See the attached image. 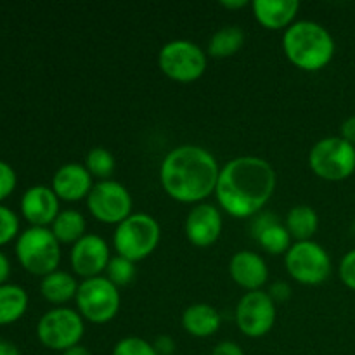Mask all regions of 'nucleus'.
<instances>
[{
	"instance_id": "1",
	"label": "nucleus",
	"mask_w": 355,
	"mask_h": 355,
	"mask_svg": "<svg viewBox=\"0 0 355 355\" xmlns=\"http://www.w3.org/2000/svg\"><path fill=\"white\" fill-rule=\"evenodd\" d=\"M276 184V170L267 159L238 156L220 168L215 196L222 210L231 217H255L269 203Z\"/></svg>"
},
{
	"instance_id": "2",
	"label": "nucleus",
	"mask_w": 355,
	"mask_h": 355,
	"mask_svg": "<svg viewBox=\"0 0 355 355\" xmlns=\"http://www.w3.org/2000/svg\"><path fill=\"white\" fill-rule=\"evenodd\" d=\"M220 166L208 149L184 144L173 148L159 166V182L172 200L200 205L217 189Z\"/></svg>"
},
{
	"instance_id": "3",
	"label": "nucleus",
	"mask_w": 355,
	"mask_h": 355,
	"mask_svg": "<svg viewBox=\"0 0 355 355\" xmlns=\"http://www.w3.org/2000/svg\"><path fill=\"white\" fill-rule=\"evenodd\" d=\"M283 51L288 61L304 71H319L331 62L335 40L322 24L297 21L283 35Z\"/></svg>"
},
{
	"instance_id": "4",
	"label": "nucleus",
	"mask_w": 355,
	"mask_h": 355,
	"mask_svg": "<svg viewBox=\"0 0 355 355\" xmlns=\"http://www.w3.org/2000/svg\"><path fill=\"white\" fill-rule=\"evenodd\" d=\"M159 238L162 227L155 217L148 214H132L114 229L113 246L116 255L137 263L155 252Z\"/></svg>"
},
{
	"instance_id": "5",
	"label": "nucleus",
	"mask_w": 355,
	"mask_h": 355,
	"mask_svg": "<svg viewBox=\"0 0 355 355\" xmlns=\"http://www.w3.org/2000/svg\"><path fill=\"white\" fill-rule=\"evenodd\" d=\"M16 257L24 270L45 277L58 270L61 262V243L49 227H30L17 236Z\"/></svg>"
},
{
	"instance_id": "6",
	"label": "nucleus",
	"mask_w": 355,
	"mask_h": 355,
	"mask_svg": "<svg viewBox=\"0 0 355 355\" xmlns=\"http://www.w3.org/2000/svg\"><path fill=\"white\" fill-rule=\"evenodd\" d=\"M76 311L83 321L107 324L120 312L121 297L118 288L106 276L82 279L75 297Z\"/></svg>"
},
{
	"instance_id": "7",
	"label": "nucleus",
	"mask_w": 355,
	"mask_h": 355,
	"mask_svg": "<svg viewBox=\"0 0 355 355\" xmlns=\"http://www.w3.org/2000/svg\"><path fill=\"white\" fill-rule=\"evenodd\" d=\"M207 64L208 59L205 51L191 40H170L159 49V69L173 82H196L207 71Z\"/></svg>"
},
{
	"instance_id": "8",
	"label": "nucleus",
	"mask_w": 355,
	"mask_h": 355,
	"mask_svg": "<svg viewBox=\"0 0 355 355\" xmlns=\"http://www.w3.org/2000/svg\"><path fill=\"white\" fill-rule=\"evenodd\" d=\"M309 166L322 180L340 182L355 172V146L342 137H324L312 146Z\"/></svg>"
},
{
	"instance_id": "9",
	"label": "nucleus",
	"mask_w": 355,
	"mask_h": 355,
	"mask_svg": "<svg viewBox=\"0 0 355 355\" xmlns=\"http://www.w3.org/2000/svg\"><path fill=\"white\" fill-rule=\"evenodd\" d=\"M85 333V321L78 311L55 307L45 312L37 324V336L44 347L55 352H64L80 345Z\"/></svg>"
},
{
	"instance_id": "10",
	"label": "nucleus",
	"mask_w": 355,
	"mask_h": 355,
	"mask_svg": "<svg viewBox=\"0 0 355 355\" xmlns=\"http://www.w3.org/2000/svg\"><path fill=\"white\" fill-rule=\"evenodd\" d=\"M284 267L297 283L318 286L331 276V257L315 241H297L284 255Z\"/></svg>"
},
{
	"instance_id": "11",
	"label": "nucleus",
	"mask_w": 355,
	"mask_h": 355,
	"mask_svg": "<svg viewBox=\"0 0 355 355\" xmlns=\"http://www.w3.org/2000/svg\"><path fill=\"white\" fill-rule=\"evenodd\" d=\"M132 194L116 180H99L87 196V208L96 220L103 224H121L132 215Z\"/></svg>"
},
{
	"instance_id": "12",
	"label": "nucleus",
	"mask_w": 355,
	"mask_h": 355,
	"mask_svg": "<svg viewBox=\"0 0 355 355\" xmlns=\"http://www.w3.org/2000/svg\"><path fill=\"white\" fill-rule=\"evenodd\" d=\"M276 302L267 291H246L236 305V324L248 338H262L276 324Z\"/></svg>"
},
{
	"instance_id": "13",
	"label": "nucleus",
	"mask_w": 355,
	"mask_h": 355,
	"mask_svg": "<svg viewBox=\"0 0 355 355\" xmlns=\"http://www.w3.org/2000/svg\"><path fill=\"white\" fill-rule=\"evenodd\" d=\"M110 246L106 239L97 234H85L80 241L73 245L69 252V262L76 276L83 279L97 277L106 272V267L110 263Z\"/></svg>"
},
{
	"instance_id": "14",
	"label": "nucleus",
	"mask_w": 355,
	"mask_h": 355,
	"mask_svg": "<svg viewBox=\"0 0 355 355\" xmlns=\"http://www.w3.org/2000/svg\"><path fill=\"white\" fill-rule=\"evenodd\" d=\"M224 229L220 210L210 203L194 205L186 217L184 231L191 245L198 248H207L218 241Z\"/></svg>"
},
{
	"instance_id": "15",
	"label": "nucleus",
	"mask_w": 355,
	"mask_h": 355,
	"mask_svg": "<svg viewBox=\"0 0 355 355\" xmlns=\"http://www.w3.org/2000/svg\"><path fill=\"white\" fill-rule=\"evenodd\" d=\"M59 211V198L52 187L33 186L21 198V214L31 227H49Z\"/></svg>"
},
{
	"instance_id": "16",
	"label": "nucleus",
	"mask_w": 355,
	"mask_h": 355,
	"mask_svg": "<svg viewBox=\"0 0 355 355\" xmlns=\"http://www.w3.org/2000/svg\"><path fill=\"white\" fill-rule=\"evenodd\" d=\"M94 177L90 175L89 170L82 163H66L55 170L52 177V191L55 196L62 201H75L87 200V196L92 191Z\"/></svg>"
},
{
	"instance_id": "17",
	"label": "nucleus",
	"mask_w": 355,
	"mask_h": 355,
	"mask_svg": "<svg viewBox=\"0 0 355 355\" xmlns=\"http://www.w3.org/2000/svg\"><path fill=\"white\" fill-rule=\"evenodd\" d=\"M229 276L243 290L257 291L262 290V286L269 279V267L259 253L241 250L231 257Z\"/></svg>"
},
{
	"instance_id": "18",
	"label": "nucleus",
	"mask_w": 355,
	"mask_h": 355,
	"mask_svg": "<svg viewBox=\"0 0 355 355\" xmlns=\"http://www.w3.org/2000/svg\"><path fill=\"white\" fill-rule=\"evenodd\" d=\"M252 234L260 246L270 255H286L291 248V236L286 225L274 215L259 214L252 224Z\"/></svg>"
},
{
	"instance_id": "19",
	"label": "nucleus",
	"mask_w": 355,
	"mask_h": 355,
	"mask_svg": "<svg viewBox=\"0 0 355 355\" xmlns=\"http://www.w3.org/2000/svg\"><path fill=\"white\" fill-rule=\"evenodd\" d=\"M253 16L267 30H288L293 24L300 2L298 0H255Z\"/></svg>"
},
{
	"instance_id": "20",
	"label": "nucleus",
	"mask_w": 355,
	"mask_h": 355,
	"mask_svg": "<svg viewBox=\"0 0 355 355\" xmlns=\"http://www.w3.org/2000/svg\"><path fill=\"white\" fill-rule=\"evenodd\" d=\"M182 328L196 338H208L220 329L222 318L215 307L208 304H193L184 311Z\"/></svg>"
},
{
	"instance_id": "21",
	"label": "nucleus",
	"mask_w": 355,
	"mask_h": 355,
	"mask_svg": "<svg viewBox=\"0 0 355 355\" xmlns=\"http://www.w3.org/2000/svg\"><path fill=\"white\" fill-rule=\"evenodd\" d=\"M78 284L80 283H76L71 274L64 272V270H54L49 276L42 277L40 293L51 304L62 305L76 297Z\"/></svg>"
},
{
	"instance_id": "22",
	"label": "nucleus",
	"mask_w": 355,
	"mask_h": 355,
	"mask_svg": "<svg viewBox=\"0 0 355 355\" xmlns=\"http://www.w3.org/2000/svg\"><path fill=\"white\" fill-rule=\"evenodd\" d=\"M284 225L297 241H312L319 229V215L309 205H297L288 211Z\"/></svg>"
},
{
	"instance_id": "23",
	"label": "nucleus",
	"mask_w": 355,
	"mask_h": 355,
	"mask_svg": "<svg viewBox=\"0 0 355 355\" xmlns=\"http://www.w3.org/2000/svg\"><path fill=\"white\" fill-rule=\"evenodd\" d=\"M28 309V293L17 284L0 286V326L19 321Z\"/></svg>"
},
{
	"instance_id": "24",
	"label": "nucleus",
	"mask_w": 355,
	"mask_h": 355,
	"mask_svg": "<svg viewBox=\"0 0 355 355\" xmlns=\"http://www.w3.org/2000/svg\"><path fill=\"white\" fill-rule=\"evenodd\" d=\"M85 217L78 210H61L52 222L51 231L61 245H75L85 236Z\"/></svg>"
},
{
	"instance_id": "25",
	"label": "nucleus",
	"mask_w": 355,
	"mask_h": 355,
	"mask_svg": "<svg viewBox=\"0 0 355 355\" xmlns=\"http://www.w3.org/2000/svg\"><path fill=\"white\" fill-rule=\"evenodd\" d=\"M245 31L239 26H224L211 35L208 42V55L215 59H225L234 55L245 44Z\"/></svg>"
},
{
	"instance_id": "26",
	"label": "nucleus",
	"mask_w": 355,
	"mask_h": 355,
	"mask_svg": "<svg viewBox=\"0 0 355 355\" xmlns=\"http://www.w3.org/2000/svg\"><path fill=\"white\" fill-rule=\"evenodd\" d=\"M114 156L110 149L106 148H92L87 153L85 158V168L89 170L90 175L96 177V179L107 180L114 172Z\"/></svg>"
},
{
	"instance_id": "27",
	"label": "nucleus",
	"mask_w": 355,
	"mask_h": 355,
	"mask_svg": "<svg viewBox=\"0 0 355 355\" xmlns=\"http://www.w3.org/2000/svg\"><path fill=\"white\" fill-rule=\"evenodd\" d=\"M135 270H137L135 269V262L116 255V257H111L110 263H107L106 277L116 288L127 286V284H130L132 281H134Z\"/></svg>"
},
{
	"instance_id": "28",
	"label": "nucleus",
	"mask_w": 355,
	"mask_h": 355,
	"mask_svg": "<svg viewBox=\"0 0 355 355\" xmlns=\"http://www.w3.org/2000/svg\"><path fill=\"white\" fill-rule=\"evenodd\" d=\"M111 355H158L153 343L148 340L139 338V336H127L121 338L116 345L113 347Z\"/></svg>"
},
{
	"instance_id": "29",
	"label": "nucleus",
	"mask_w": 355,
	"mask_h": 355,
	"mask_svg": "<svg viewBox=\"0 0 355 355\" xmlns=\"http://www.w3.org/2000/svg\"><path fill=\"white\" fill-rule=\"evenodd\" d=\"M19 232V218L10 208L0 205V246L12 241Z\"/></svg>"
},
{
	"instance_id": "30",
	"label": "nucleus",
	"mask_w": 355,
	"mask_h": 355,
	"mask_svg": "<svg viewBox=\"0 0 355 355\" xmlns=\"http://www.w3.org/2000/svg\"><path fill=\"white\" fill-rule=\"evenodd\" d=\"M17 184V175L9 163L0 159V201L9 198L14 193Z\"/></svg>"
},
{
	"instance_id": "31",
	"label": "nucleus",
	"mask_w": 355,
	"mask_h": 355,
	"mask_svg": "<svg viewBox=\"0 0 355 355\" xmlns=\"http://www.w3.org/2000/svg\"><path fill=\"white\" fill-rule=\"evenodd\" d=\"M338 276L340 281H342L347 288L355 291V250H350V252L345 253L343 259L340 260Z\"/></svg>"
},
{
	"instance_id": "32",
	"label": "nucleus",
	"mask_w": 355,
	"mask_h": 355,
	"mask_svg": "<svg viewBox=\"0 0 355 355\" xmlns=\"http://www.w3.org/2000/svg\"><path fill=\"white\" fill-rule=\"evenodd\" d=\"M153 347H155L156 354L158 355H173L175 352V342H173L172 336L162 335L153 342Z\"/></svg>"
},
{
	"instance_id": "33",
	"label": "nucleus",
	"mask_w": 355,
	"mask_h": 355,
	"mask_svg": "<svg viewBox=\"0 0 355 355\" xmlns=\"http://www.w3.org/2000/svg\"><path fill=\"white\" fill-rule=\"evenodd\" d=\"M211 355H245V352H243V349L236 342L225 340V342L215 345V349L211 350Z\"/></svg>"
},
{
	"instance_id": "34",
	"label": "nucleus",
	"mask_w": 355,
	"mask_h": 355,
	"mask_svg": "<svg viewBox=\"0 0 355 355\" xmlns=\"http://www.w3.org/2000/svg\"><path fill=\"white\" fill-rule=\"evenodd\" d=\"M267 293L272 297L274 302H284L291 297V288L286 283H283V281H277L276 284L270 286V290Z\"/></svg>"
},
{
	"instance_id": "35",
	"label": "nucleus",
	"mask_w": 355,
	"mask_h": 355,
	"mask_svg": "<svg viewBox=\"0 0 355 355\" xmlns=\"http://www.w3.org/2000/svg\"><path fill=\"white\" fill-rule=\"evenodd\" d=\"M340 137L355 146V116H349L340 127Z\"/></svg>"
},
{
	"instance_id": "36",
	"label": "nucleus",
	"mask_w": 355,
	"mask_h": 355,
	"mask_svg": "<svg viewBox=\"0 0 355 355\" xmlns=\"http://www.w3.org/2000/svg\"><path fill=\"white\" fill-rule=\"evenodd\" d=\"M9 274H10V263L9 259L0 252V286L6 284V281L9 279Z\"/></svg>"
},
{
	"instance_id": "37",
	"label": "nucleus",
	"mask_w": 355,
	"mask_h": 355,
	"mask_svg": "<svg viewBox=\"0 0 355 355\" xmlns=\"http://www.w3.org/2000/svg\"><path fill=\"white\" fill-rule=\"evenodd\" d=\"M0 355H21L17 347L7 340H0Z\"/></svg>"
},
{
	"instance_id": "38",
	"label": "nucleus",
	"mask_w": 355,
	"mask_h": 355,
	"mask_svg": "<svg viewBox=\"0 0 355 355\" xmlns=\"http://www.w3.org/2000/svg\"><path fill=\"white\" fill-rule=\"evenodd\" d=\"M222 7H225V9H243V7L248 6V0H222L220 2Z\"/></svg>"
},
{
	"instance_id": "39",
	"label": "nucleus",
	"mask_w": 355,
	"mask_h": 355,
	"mask_svg": "<svg viewBox=\"0 0 355 355\" xmlns=\"http://www.w3.org/2000/svg\"><path fill=\"white\" fill-rule=\"evenodd\" d=\"M61 355H92V354H90V350L87 349V347L75 345V347H71V349L64 350Z\"/></svg>"
}]
</instances>
